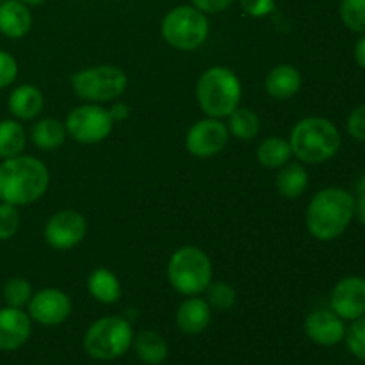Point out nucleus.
Wrapping results in <instances>:
<instances>
[{
    "instance_id": "obj_37",
    "label": "nucleus",
    "mask_w": 365,
    "mask_h": 365,
    "mask_svg": "<svg viewBox=\"0 0 365 365\" xmlns=\"http://www.w3.org/2000/svg\"><path fill=\"white\" fill-rule=\"evenodd\" d=\"M355 61L359 63L360 68L365 70V34L356 41L355 45Z\"/></svg>"
},
{
    "instance_id": "obj_13",
    "label": "nucleus",
    "mask_w": 365,
    "mask_h": 365,
    "mask_svg": "<svg viewBox=\"0 0 365 365\" xmlns=\"http://www.w3.org/2000/svg\"><path fill=\"white\" fill-rule=\"evenodd\" d=\"M330 307L341 319L355 321L365 314V278L346 277L334 287Z\"/></svg>"
},
{
    "instance_id": "obj_5",
    "label": "nucleus",
    "mask_w": 365,
    "mask_h": 365,
    "mask_svg": "<svg viewBox=\"0 0 365 365\" xmlns=\"http://www.w3.org/2000/svg\"><path fill=\"white\" fill-rule=\"evenodd\" d=\"M168 280L182 296H198L212 282V262L203 250L182 246L168 262Z\"/></svg>"
},
{
    "instance_id": "obj_31",
    "label": "nucleus",
    "mask_w": 365,
    "mask_h": 365,
    "mask_svg": "<svg viewBox=\"0 0 365 365\" xmlns=\"http://www.w3.org/2000/svg\"><path fill=\"white\" fill-rule=\"evenodd\" d=\"M346 344L353 356L365 362V314L353 321L349 330L346 331Z\"/></svg>"
},
{
    "instance_id": "obj_30",
    "label": "nucleus",
    "mask_w": 365,
    "mask_h": 365,
    "mask_svg": "<svg viewBox=\"0 0 365 365\" xmlns=\"http://www.w3.org/2000/svg\"><path fill=\"white\" fill-rule=\"evenodd\" d=\"M20 228V212L18 207L11 203H0V241H9L18 234Z\"/></svg>"
},
{
    "instance_id": "obj_29",
    "label": "nucleus",
    "mask_w": 365,
    "mask_h": 365,
    "mask_svg": "<svg viewBox=\"0 0 365 365\" xmlns=\"http://www.w3.org/2000/svg\"><path fill=\"white\" fill-rule=\"evenodd\" d=\"M339 14L349 31L365 34V0H341Z\"/></svg>"
},
{
    "instance_id": "obj_27",
    "label": "nucleus",
    "mask_w": 365,
    "mask_h": 365,
    "mask_svg": "<svg viewBox=\"0 0 365 365\" xmlns=\"http://www.w3.org/2000/svg\"><path fill=\"white\" fill-rule=\"evenodd\" d=\"M4 302L7 303V307H14V309H21V307L27 305L32 298V287L29 284V280L21 277H13L4 284L2 289Z\"/></svg>"
},
{
    "instance_id": "obj_41",
    "label": "nucleus",
    "mask_w": 365,
    "mask_h": 365,
    "mask_svg": "<svg viewBox=\"0 0 365 365\" xmlns=\"http://www.w3.org/2000/svg\"><path fill=\"white\" fill-rule=\"evenodd\" d=\"M0 2H2V0H0Z\"/></svg>"
},
{
    "instance_id": "obj_6",
    "label": "nucleus",
    "mask_w": 365,
    "mask_h": 365,
    "mask_svg": "<svg viewBox=\"0 0 365 365\" xmlns=\"http://www.w3.org/2000/svg\"><path fill=\"white\" fill-rule=\"evenodd\" d=\"M210 32L205 13L195 6H178L171 9L160 24L164 41L177 50L191 52L207 41Z\"/></svg>"
},
{
    "instance_id": "obj_21",
    "label": "nucleus",
    "mask_w": 365,
    "mask_h": 365,
    "mask_svg": "<svg viewBox=\"0 0 365 365\" xmlns=\"http://www.w3.org/2000/svg\"><path fill=\"white\" fill-rule=\"evenodd\" d=\"M309 187V173L302 164H285L277 175V191L284 198L296 200Z\"/></svg>"
},
{
    "instance_id": "obj_4",
    "label": "nucleus",
    "mask_w": 365,
    "mask_h": 365,
    "mask_svg": "<svg viewBox=\"0 0 365 365\" xmlns=\"http://www.w3.org/2000/svg\"><path fill=\"white\" fill-rule=\"evenodd\" d=\"M241 81L225 66H212L200 77L196 84V100L209 118H227L241 102Z\"/></svg>"
},
{
    "instance_id": "obj_40",
    "label": "nucleus",
    "mask_w": 365,
    "mask_h": 365,
    "mask_svg": "<svg viewBox=\"0 0 365 365\" xmlns=\"http://www.w3.org/2000/svg\"><path fill=\"white\" fill-rule=\"evenodd\" d=\"M20 2L25 4V6H41L46 0H20Z\"/></svg>"
},
{
    "instance_id": "obj_20",
    "label": "nucleus",
    "mask_w": 365,
    "mask_h": 365,
    "mask_svg": "<svg viewBox=\"0 0 365 365\" xmlns=\"http://www.w3.org/2000/svg\"><path fill=\"white\" fill-rule=\"evenodd\" d=\"M88 291L96 302L106 303H116L121 298V284L118 280L116 274L113 271L106 269V267H96L88 278Z\"/></svg>"
},
{
    "instance_id": "obj_17",
    "label": "nucleus",
    "mask_w": 365,
    "mask_h": 365,
    "mask_svg": "<svg viewBox=\"0 0 365 365\" xmlns=\"http://www.w3.org/2000/svg\"><path fill=\"white\" fill-rule=\"evenodd\" d=\"M210 324V307L198 296H189L177 310V327L184 334H202Z\"/></svg>"
},
{
    "instance_id": "obj_24",
    "label": "nucleus",
    "mask_w": 365,
    "mask_h": 365,
    "mask_svg": "<svg viewBox=\"0 0 365 365\" xmlns=\"http://www.w3.org/2000/svg\"><path fill=\"white\" fill-rule=\"evenodd\" d=\"M134 348L139 359L146 365H160L168 356V344L159 334L145 330L134 339Z\"/></svg>"
},
{
    "instance_id": "obj_7",
    "label": "nucleus",
    "mask_w": 365,
    "mask_h": 365,
    "mask_svg": "<svg viewBox=\"0 0 365 365\" xmlns=\"http://www.w3.org/2000/svg\"><path fill=\"white\" fill-rule=\"evenodd\" d=\"M134 342V331L128 321L118 316H106L95 321L86 331L84 349L96 360H114L128 351Z\"/></svg>"
},
{
    "instance_id": "obj_34",
    "label": "nucleus",
    "mask_w": 365,
    "mask_h": 365,
    "mask_svg": "<svg viewBox=\"0 0 365 365\" xmlns=\"http://www.w3.org/2000/svg\"><path fill=\"white\" fill-rule=\"evenodd\" d=\"M239 4L242 11L253 18L267 16L274 11V0H239Z\"/></svg>"
},
{
    "instance_id": "obj_16",
    "label": "nucleus",
    "mask_w": 365,
    "mask_h": 365,
    "mask_svg": "<svg viewBox=\"0 0 365 365\" xmlns=\"http://www.w3.org/2000/svg\"><path fill=\"white\" fill-rule=\"evenodd\" d=\"M32 14L29 6L20 0H2L0 2V32L6 38L20 39L31 31Z\"/></svg>"
},
{
    "instance_id": "obj_28",
    "label": "nucleus",
    "mask_w": 365,
    "mask_h": 365,
    "mask_svg": "<svg viewBox=\"0 0 365 365\" xmlns=\"http://www.w3.org/2000/svg\"><path fill=\"white\" fill-rule=\"evenodd\" d=\"M207 299L210 309L220 310V312H227L232 307L235 305V299H237V294H235V289L232 287L227 282H210V285L207 287Z\"/></svg>"
},
{
    "instance_id": "obj_38",
    "label": "nucleus",
    "mask_w": 365,
    "mask_h": 365,
    "mask_svg": "<svg viewBox=\"0 0 365 365\" xmlns=\"http://www.w3.org/2000/svg\"><path fill=\"white\" fill-rule=\"evenodd\" d=\"M355 214L360 220V223L365 227V195H360L355 202Z\"/></svg>"
},
{
    "instance_id": "obj_14",
    "label": "nucleus",
    "mask_w": 365,
    "mask_h": 365,
    "mask_svg": "<svg viewBox=\"0 0 365 365\" xmlns=\"http://www.w3.org/2000/svg\"><path fill=\"white\" fill-rule=\"evenodd\" d=\"M305 334L316 344L327 348L335 346L346 337L344 319H341L331 309L314 310L305 319Z\"/></svg>"
},
{
    "instance_id": "obj_9",
    "label": "nucleus",
    "mask_w": 365,
    "mask_h": 365,
    "mask_svg": "<svg viewBox=\"0 0 365 365\" xmlns=\"http://www.w3.org/2000/svg\"><path fill=\"white\" fill-rule=\"evenodd\" d=\"M113 125L114 121L109 110L98 103H88V106L75 107L68 114L64 127L77 143L95 145L107 139V135L113 132Z\"/></svg>"
},
{
    "instance_id": "obj_36",
    "label": "nucleus",
    "mask_w": 365,
    "mask_h": 365,
    "mask_svg": "<svg viewBox=\"0 0 365 365\" xmlns=\"http://www.w3.org/2000/svg\"><path fill=\"white\" fill-rule=\"evenodd\" d=\"M109 114H110V118H113V121H123V120H127L128 114H130V109H128L127 103L118 102L110 107Z\"/></svg>"
},
{
    "instance_id": "obj_8",
    "label": "nucleus",
    "mask_w": 365,
    "mask_h": 365,
    "mask_svg": "<svg viewBox=\"0 0 365 365\" xmlns=\"http://www.w3.org/2000/svg\"><path fill=\"white\" fill-rule=\"evenodd\" d=\"M128 77L121 68L110 64L86 68L71 77V88L81 100L89 103L113 102L125 93Z\"/></svg>"
},
{
    "instance_id": "obj_33",
    "label": "nucleus",
    "mask_w": 365,
    "mask_h": 365,
    "mask_svg": "<svg viewBox=\"0 0 365 365\" xmlns=\"http://www.w3.org/2000/svg\"><path fill=\"white\" fill-rule=\"evenodd\" d=\"M348 132L353 139L365 143V103L356 107L348 118Z\"/></svg>"
},
{
    "instance_id": "obj_32",
    "label": "nucleus",
    "mask_w": 365,
    "mask_h": 365,
    "mask_svg": "<svg viewBox=\"0 0 365 365\" xmlns=\"http://www.w3.org/2000/svg\"><path fill=\"white\" fill-rule=\"evenodd\" d=\"M18 77V63L11 53L0 50V89L13 84Z\"/></svg>"
},
{
    "instance_id": "obj_11",
    "label": "nucleus",
    "mask_w": 365,
    "mask_h": 365,
    "mask_svg": "<svg viewBox=\"0 0 365 365\" xmlns=\"http://www.w3.org/2000/svg\"><path fill=\"white\" fill-rule=\"evenodd\" d=\"M228 143V128L227 125L221 123L217 118H209L200 120L189 128L185 135V146L191 155L200 157V159H209L220 153Z\"/></svg>"
},
{
    "instance_id": "obj_3",
    "label": "nucleus",
    "mask_w": 365,
    "mask_h": 365,
    "mask_svg": "<svg viewBox=\"0 0 365 365\" xmlns=\"http://www.w3.org/2000/svg\"><path fill=\"white\" fill-rule=\"evenodd\" d=\"M341 132L327 118L309 116L292 127L289 145L292 155L302 163L321 164L335 157L341 150Z\"/></svg>"
},
{
    "instance_id": "obj_23",
    "label": "nucleus",
    "mask_w": 365,
    "mask_h": 365,
    "mask_svg": "<svg viewBox=\"0 0 365 365\" xmlns=\"http://www.w3.org/2000/svg\"><path fill=\"white\" fill-rule=\"evenodd\" d=\"M291 157L292 150L289 139L278 138V135L264 139L257 148V159L267 170H280L285 164H289Z\"/></svg>"
},
{
    "instance_id": "obj_22",
    "label": "nucleus",
    "mask_w": 365,
    "mask_h": 365,
    "mask_svg": "<svg viewBox=\"0 0 365 365\" xmlns=\"http://www.w3.org/2000/svg\"><path fill=\"white\" fill-rule=\"evenodd\" d=\"M66 127L56 118H43L32 125L31 139L38 148L56 150L66 141Z\"/></svg>"
},
{
    "instance_id": "obj_18",
    "label": "nucleus",
    "mask_w": 365,
    "mask_h": 365,
    "mask_svg": "<svg viewBox=\"0 0 365 365\" xmlns=\"http://www.w3.org/2000/svg\"><path fill=\"white\" fill-rule=\"evenodd\" d=\"M302 89V73L292 64H278L267 73L266 91L274 100H289Z\"/></svg>"
},
{
    "instance_id": "obj_35",
    "label": "nucleus",
    "mask_w": 365,
    "mask_h": 365,
    "mask_svg": "<svg viewBox=\"0 0 365 365\" xmlns=\"http://www.w3.org/2000/svg\"><path fill=\"white\" fill-rule=\"evenodd\" d=\"M235 0H191L192 6L205 14H216L228 9Z\"/></svg>"
},
{
    "instance_id": "obj_10",
    "label": "nucleus",
    "mask_w": 365,
    "mask_h": 365,
    "mask_svg": "<svg viewBox=\"0 0 365 365\" xmlns=\"http://www.w3.org/2000/svg\"><path fill=\"white\" fill-rule=\"evenodd\" d=\"M86 217L78 210L64 209L46 221L43 235L53 250H71L86 237Z\"/></svg>"
},
{
    "instance_id": "obj_39",
    "label": "nucleus",
    "mask_w": 365,
    "mask_h": 365,
    "mask_svg": "<svg viewBox=\"0 0 365 365\" xmlns=\"http://www.w3.org/2000/svg\"><path fill=\"white\" fill-rule=\"evenodd\" d=\"M356 195H365V175L362 178L359 180V184H356Z\"/></svg>"
},
{
    "instance_id": "obj_15",
    "label": "nucleus",
    "mask_w": 365,
    "mask_h": 365,
    "mask_svg": "<svg viewBox=\"0 0 365 365\" xmlns=\"http://www.w3.org/2000/svg\"><path fill=\"white\" fill-rule=\"evenodd\" d=\"M31 317L21 309H0V351H16L31 337Z\"/></svg>"
},
{
    "instance_id": "obj_1",
    "label": "nucleus",
    "mask_w": 365,
    "mask_h": 365,
    "mask_svg": "<svg viewBox=\"0 0 365 365\" xmlns=\"http://www.w3.org/2000/svg\"><path fill=\"white\" fill-rule=\"evenodd\" d=\"M50 173L45 163L31 155L4 159L0 164V202L31 205L48 191Z\"/></svg>"
},
{
    "instance_id": "obj_19",
    "label": "nucleus",
    "mask_w": 365,
    "mask_h": 365,
    "mask_svg": "<svg viewBox=\"0 0 365 365\" xmlns=\"http://www.w3.org/2000/svg\"><path fill=\"white\" fill-rule=\"evenodd\" d=\"M9 106L11 114L18 120H34L41 114L43 106H45V98L39 88L32 84H21L13 89L9 96Z\"/></svg>"
},
{
    "instance_id": "obj_12",
    "label": "nucleus",
    "mask_w": 365,
    "mask_h": 365,
    "mask_svg": "<svg viewBox=\"0 0 365 365\" xmlns=\"http://www.w3.org/2000/svg\"><path fill=\"white\" fill-rule=\"evenodd\" d=\"M29 305V317L43 327H57L71 314V302L59 289H43L32 294Z\"/></svg>"
},
{
    "instance_id": "obj_26",
    "label": "nucleus",
    "mask_w": 365,
    "mask_h": 365,
    "mask_svg": "<svg viewBox=\"0 0 365 365\" xmlns=\"http://www.w3.org/2000/svg\"><path fill=\"white\" fill-rule=\"evenodd\" d=\"M228 118H230V120H228L227 128L237 139H242V141H252V139H255L257 135H259L260 120L252 109L237 107V109H235Z\"/></svg>"
},
{
    "instance_id": "obj_2",
    "label": "nucleus",
    "mask_w": 365,
    "mask_h": 365,
    "mask_svg": "<svg viewBox=\"0 0 365 365\" xmlns=\"http://www.w3.org/2000/svg\"><path fill=\"white\" fill-rule=\"evenodd\" d=\"M356 198L342 187H327L317 192L307 207L305 223L317 241L341 237L355 216Z\"/></svg>"
},
{
    "instance_id": "obj_25",
    "label": "nucleus",
    "mask_w": 365,
    "mask_h": 365,
    "mask_svg": "<svg viewBox=\"0 0 365 365\" xmlns=\"http://www.w3.org/2000/svg\"><path fill=\"white\" fill-rule=\"evenodd\" d=\"M27 145L25 128L14 120L0 121V159L21 155Z\"/></svg>"
}]
</instances>
